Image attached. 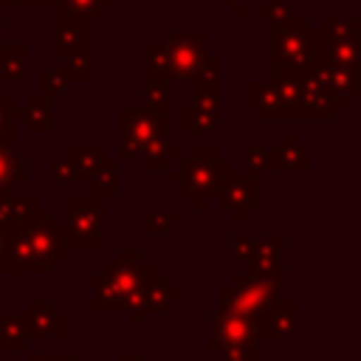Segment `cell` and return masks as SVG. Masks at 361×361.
<instances>
[{
  "label": "cell",
  "instance_id": "cell-1",
  "mask_svg": "<svg viewBox=\"0 0 361 361\" xmlns=\"http://www.w3.org/2000/svg\"><path fill=\"white\" fill-rule=\"evenodd\" d=\"M155 262L144 257L141 248H118L116 259L104 262L102 271L90 276L93 299L90 310L93 313H124L133 327L144 322V313L138 307L141 285Z\"/></svg>",
  "mask_w": 361,
  "mask_h": 361
},
{
  "label": "cell",
  "instance_id": "cell-2",
  "mask_svg": "<svg viewBox=\"0 0 361 361\" xmlns=\"http://www.w3.org/2000/svg\"><path fill=\"white\" fill-rule=\"evenodd\" d=\"M327 39L310 25L307 17H293L290 23L274 28L271 37V79H307L319 71L324 59Z\"/></svg>",
  "mask_w": 361,
  "mask_h": 361
},
{
  "label": "cell",
  "instance_id": "cell-3",
  "mask_svg": "<svg viewBox=\"0 0 361 361\" xmlns=\"http://www.w3.org/2000/svg\"><path fill=\"white\" fill-rule=\"evenodd\" d=\"M231 158L220 152L217 144H197L192 155H183L175 161V169H166V180L180 189L183 197L192 200L195 212H206L209 200L217 195L223 178L231 169Z\"/></svg>",
  "mask_w": 361,
  "mask_h": 361
},
{
  "label": "cell",
  "instance_id": "cell-4",
  "mask_svg": "<svg viewBox=\"0 0 361 361\" xmlns=\"http://www.w3.org/2000/svg\"><path fill=\"white\" fill-rule=\"evenodd\" d=\"M51 54L62 59L68 82L93 79V20L51 6Z\"/></svg>",
  "mask_w": 361,
  "mask_h": 361
},
{
  "label": "cell",
  "instance_id": "cell-5",
  "mask_svg": "<svg viewBox=\"0 0 361 361\" xmlns=\"http://www.w3.org/2000/svg\"><path fill=\"white\" fill-rule=\"evenodd\" d=\"M65 243L68 251L104 248V200L93 195L65 197Z\"/></svg>",
  "mask_w": 361,
  "mask_h": 361
},
{
  "label": "cell",
  "instance_id": "cell-6",
  "mask_svg": "<svg viewBox=\"0 0 361 361\" xmlns=\"http://www.w3.org/2000/svg\"><path fill=\"white\" fill-rule=\"evenodd\" d=\"M240 347H259L254 316L231 313V310H223V307H217L214 313H209L206 350L214 353V355H220V353L240 350Z\"/></svg>",
  "mask_w": 361,
  "mask_h": 361
},
{
  "label": "cell",
  "instance_id": "cell-7",
  "mask_svg": "<svg viewBox=\"0 0 361 361\" xmlns=\"http://www.w3.org/2000/svg\"><path fill=\"white\" fill-rule=\"evenodd\" d=\"M217 206L231 217V223L243 226L248 214L259 209V175L251 169H228L217 189Z\"/></svg>",
  "mask_w": 361,
  "mask_h": 361
},
{
  "label": "cell",
  "instance_id": "cell-8",
  "mask_svg": "<svg viewBox=\"0 0 361 361\" xmlns=\"http://www.w3.org/2000/svg\"><path fill=\"white\" fill-rule=\"evenodd\" d=\"M279 290L282 288H276L271 282H262V279H254V276H245L240 271L226 285L217 288V299H220L223 310L243 313V316H257L271 299L279 296Z\"/></svg>",
  "mask_w": 361,
  "mask_h": 361
},
{
  "label": "cell",
  "instance_id": "cell-9",
  "mask_svg": "<svg viewBox=\"0 0 361 361\" xmlns=\"http://www.w3.org/2000/svg\"><path fill=\"white\" fill-rule=\"evenodd\" d=\"M28 237H31V254H34V276H51L54 265L65 262L68 257L65 226L51 214L28 223Z\"/></svg>",
  "mask_w": 361,
  "mask_h": 361
},
{
  "label": "cell",
  "instance_id": "cell-10",
  "mask_svg": "<svg viewBox=\"0 0 361 361\" xmlns=\"http://www.w3.org/2000/svg\"><path fill=\"white\" fill-rule=\"evenodd\" d=\"M169 54V79L175 82H192L200 65L209 56V34L206 31H180L169 34L164 39Z\"/></svg>",
  "mask_w": 361,
  "mask_h": 361
},
{
  "label": "cell",
  "instance_id": "cell-11",
  "mask_svg": "<svg viewBox=\"0 0 361 361\" xmlns=\"http://www.w3.org/2000/svg\"><path fill=\"white\" fill-rule=\"evenodd\" d=\"M116 133L144 147L169 133V107H116Z\"/></svg>",
  "mask_w": 361,
  "mask_h": 361
},
{
  "label": "cell",
  "instance_id": "cell-12",
  "mask_svg": "<svg viewBox=\"0 0 361 361\" xmlns=\"http://www.w3.org/2000/svg\"><path fill=\"white\" fill-rule=\"evenodd\" d=\"M254 327L259 341L271 338V341H290L299 336V302L296 299H271L257 316H254Z\"/></svg>",
  "mask_w": 361,
  "mask_h": 361
},
{
  "label": "cell",
  "instance_id": "cell-13",
  "mask_svg": "<svg viewBox=\"0 0 361 361\" xmlns=\"http://www.w3.org/2000/svg\"><path fill=\"white\" fill-rule=\"evenodd\" d=\"M17 313L25 324L28 341H45V338L62 341L68 336V316L56 310L51 299H28Z\"/></svg>",
  "mask_w": 361,
  "mask_h": 361
},
{
  "label": "cell",
  "instance_id": "cell-14",
  "mask_svg": "<svg viewBox=\"0 0 361 361\" xmlns=\"http://www.w3.org/2000/svg\"><path fill=\"white\" fill-rule=\"evenodd\" d=\"M282 245H285V240H282L279 234L254 237V257H251L248 262H243V274L282 288V279H285Z\"/></svg>",
  "mask_w": 361,
  "mask_h": 361
},
{
  "label": "cell",
  "instance_id": "cell-15",
  "mask_svg": "<svg viewBox=\"0 0 361 361\" xmlns=\"http://www.w3.org/2000/svg\"><path fill=\"white\" fill-rule=\"evenodd\" d=\"M243 104L257 113L259 121H285L282 113V90L276 79H248L243 85Z\"/></svg>",
  "mask_w": 361,
  "mask_h": 361
},
{
  "label": "cell",
  "instance_id": "cell-16",
  "mask_svg": "<svg viewBox=\"0 0 361 361\" xmlns=\"http://www.w3.org/2000/svg\"><path fill=\"white\" fill-rule=\"evenodd\" d=\"M180 296H183V290H180L178 285H172L169 276L158 271V265H152L149 274H147V279H144V285H141L138 307H141L144 319H147V316H158V313L169 310V305L178 302Z\"/></svg>",
  "mask_w": 361,
  "mask_h": 361
},
{
  "label": "cell",
  "instance_id": "cell-17",
  "mask_svg": "<svg viewBox=\"0 0 361 361\" xmlns=\"http://www.w3.org/2000/svg\"><path fill=\"white\" fill-rule=\"evenodd\" d=\"M319 85H324L341 104V110L361 93V68H338V65H322L319 71L310 73Z\"/></svg>",
  "mask_w": 361,
  "mask_h": 361
},
{
  "label": "cell",
  "instance_id": "cell-18",
  "mask_svg": "<svg viewBox=\"0 0 361 361\" xmlns=\"http://www.w3.org/2000/svg\"><path fill=\"white\" fill-rule=\"evenodd\" d=\"M51 214L54 212L45 209L37 195H23L20 189L0 195V223H6L8 228L11 226H25V223H34V220H42V217H51Z\"/></svg>",
  "mask_w": 361,
  "mask_h": 361
},
{
  "label": "cell",
  "instance_id": "cell-19",
  "mask_svg": "<svg viewBox=\"0 0 361 361\" xmlns=\"http://www.w3.org/2000/svg\"><path fill=\"white\" fill-rule=\"evenodd\" d=\"M20 121L31 135H51L54 133V99L45 93H28L20 104Z\"/></svg>",
  "mask_w": 361,
  "mask_h": 361
},
{
  "label": "cell",
  "instance_id": "cell-20",
  "mask_svg": "<svg viewBox=\"0 0 361 361\" xmlns=\"http://www.w3.org/2000/svg\"><path fill=\"white\" fill-rule=\"evenodd\" d=\"M268 169L271 172H307L310 169V158L305 147L299 144L296 133H285L282 141L268 149Z\"/></svg>",
  "mask_w": 361,
  "mask_h": 361
},
{
  "label": "cell",
  "instance_id": "cell-21",
  "mask_svg": "<svg viewBox=\"0 0 361 361\" xmlns=\"http://www.w3.org/2000/svg\"><path fill=\"white\" fill-rule=\"evenodd\" d=\"M104 147L102 144H71L65 147V161L71 164V175H73V186H87L90 175L96 172V166L104 158Z\"/></svg>",
  "mask_w": 361,
  "mask_h": 361
},
{
  "label": "cell",
  "instance_id": "cell-22",
  "mask_svg": "<svg viewBox=\"0 0 361 361\" xmlns=\"http://www.w3.org/2000/svg\"><path fill=\"white\" fill-rule=\"evenodd\" d=\"M220 127V104L192 102L180 107V133L183 135H206Z\"/></svg>",
  "mask_w": 361,
  "mask_h": 361
},
{
  "label": "cell",
  "instance_id": "cell-23",
  "mask_svg": "<svg viewBox=\"0 0 361 361\" xmlns=\"http://www.w3.org/2000/svg\"><path fill=\"white\" fill-rule=\"evenodd\" d=\"M180 158H183V149L175 147L166 135H161V138H152V141H147V144L141 147L138 164H141L144 172H166V169H169L175 161H180Z\"/></svg>",
  "mask_w": 361,
  "mask_h": 361
},
{
  "label": "cell",
  "instance_id": "cell-24",
  "mask_svg": "<svg viewBox=\"0 0 361 361\" xmlns=\"http://www.w3.org/2000/svg\"><path fill=\"white\" fill-rule=\"evenodd\" d=\"M192 96H195V102L220 104V56L217 54H209L206 62L200 65V71L195 73Z\"/></svg>",
  "mask_w": 361,
  "mask_h": 361
},
{
  "label": "cell",
  "instance_id": "cell-25",
  "mask_svg": "<svg viewBox=\"0 0 361 361\" xmlns=\"http://www.w3.org/2000/svg\"><path fill=\"white\" fill-rule=\"evenodd\" d=\"M31 71L25 42H0V76L3 82H20Z\"/></svg>",
  "mask_w": 361,
  "mask_h": 361
},
{
  "label": "cell",
  "instance_id": "cell-26",
  "mask_svg": "<svg viewBox=\"0 0 361 361\" xmlns=\"http://www.w3.org/2000/svg\"><path fill=\"white\" fill-rule=\"evenodd\" d=\"M87 186H90V195L99 197V200L116 197L118 195V161L110 158V155H104L102 164L96 166V172L90 175Z\"/></svg>",
  "mask_w": 361,
  "mask_h": 361
},
{
  "label": "cell",
  "instance_id": "cell-27",
  "mask_svg": "<svg viewBox=\"0 0 361 361\" xmlns=\"http://www.w3.org/2000/svg\"><path fill=\"white\" fill-rule=\"evenodd\" d=\"M28 183L25 161L11 152V147H0V195L17 192Z\"/></svg>",
  "mask_w": 361,
  "mask_h": 361
},
{
  "label": "cell",
  "instance_id": "cell-28",
  "mask_svg": "<svg viewBox=\"0 0 361 361\" xmlns=\"http://www.w3.org/2000/svg\"><path fill=\"white\" fill-rule=\"evenodd\" d=\"M324 59L327 65H338V68H361V37L327 39Z\"/></svg>",
  "mask_w": 361,
  "mask_h": 361
},
{
  "label": "cell",
  "instance_id": "cell-29",
  "mask_svg": "<svg viewBox=\"0 0 361 361\" xmlns=\"http://www.w3.org/2000/svg\"><path fill=\"white\" fill-rule=\"evenodd\" d=\"M169 76L144 68L141 71V96H144V107H169Z\"/></svg>",
  "mask_w": 361,
  "mask_h": 361
},
{
  "label": "cell",
  "instance_id": "cell-30",
  "mask_svg": "<svg viewBox=\"0 0 361 361\" xmlns=\"http://www.w3.org/2000/svg\"><path fill=\"white\" fill-rule=\"evenodd\" d=\"M180 223H183V212L180 209H144L141 212V231L147 237L169 234Z\"/></svg>",
  "mask_w": 361,
  "mask_h": 361
},
{
  "label": "cell",
  "instance_id": "cell-31",
  "mask_svg": "<svg viewBox=\"0 0 361 361\" xmlns=\"http://www.w3.org/2000/svg\"><path fill=\"white\" fill-rule=\"evenodd\" d=\"M0 347L6 353H25L28 350V333L20 319V313H6L0 319Z\"/></svg>",
  "mask_w": 361,
  "mask_h": 361
},
{
  "label": "cell",
  "instance_id": "cell-32",
  "mask_svg": "<svg viewBox=\"0 0 361 361\" xmlns=\"http://www.w3.org/2000/svg\"><path fill=\"white\" fill-rule=\"evenodd\" d=\"M20 124V104L11 93H0V147H14Z\"/></svg>",
  "mask_w": 361,
  "mask_h": 361
},
{
  "label": "cell",
  "instance_id": "cell-33",
  "mask_svg": "<svg viewBox=\"0 0 361 361\" xmlns=\"http://www.w3.org/2000/svg\"><path fill=\"white\" fill-rule=\"evenodd\" d=\"M118 0H51V6L68 11V14H82L90 20H102L107 14L110 6H116Z\"/></svg>",
  "mask_w": 361,
  "mask_h": 361
},
{
  "label": "cell",
  "instance_id": "cell-34",
  "mask_svg": "<svg viewBox=\"0 0 361 361\" xmlns=\"http://www.w3.org/2000/svg\"><path fill=\"white\" fill-rule=\"evenodd\" d=\"M319 31L324 34V39L361 37V20H358V17H324Z\"/></svg>",
  "mask_w": 361,
  "mask_h": 361
},
{
  "label": "cell",
  "instance_id": "cell-35",
  "mask_svg": "<svg viewBox=\"0 0 361 361\" xmlns=\"http://www.w3.org/2000/svg\"><path fill=\"white\" fill-rule=\"evenodd\" d=\"M257 17L259 20H268L271 28H279V25L290 23L296 14H293V6H288V0H268V3H259L257 6Z\"/></svg>",
  "mask_w": 361,
  "mask_h": 361
},
{
  "label": "cell",
  "instance_id": "cell-36",
  "mask_svg": "<svg viewBox=\"0 0 361 361\" xmlns=\"http://www.w3.org/2000/svg\"><path fill=\"white\" fill-rule=\"evenodd\" d=\"M68 76L62 73V68H42L39 71V93L56 99V96H65L68 93Z\"/></svg>",
  "mask_w": 361,
  "mask_h": 361
},
{
  "label": "cell",
  "instance_id": "cell-37",
  "mask_svg": "<svg viewBox=\"0 0 361 361\" xmlns=\"http://www.w3.org/2000/svg\"><path fill=\"white\" fill-rule=\"evenodd\" d=\"M141 54H144V68L169 76V54H166V45L164 42H144L141 45Z\"/></svg>",
  "mask_w": 361,
  "mask_h": 361
},
{
  "label": "cell",
  "instance_id": "cell-38",
  "mask_svg": "<svg viewBox=\"0 0 361 361\" xmlns=\"http://www.w3.org/2000/svg\"><path fill=\"white\" fill-rule=\"evenodd\" d=\"M243 161H245V169H251V172H257V175L265 172V169H268V147H262V144L245 147Z\"/></svg>",
  "mask_w": 361,
  "mask_h": 361
},
{
  "label": "cell",
  "instance_id": "cell-39",
  "mask_svg": "<svg viewBox=\"0 0 361 361\" xmlns=\"http://www.w3.org/2000/svg\"><path fill=\"white\" fill-rule=\"evenodd\" d=\"M251 257H254V237L234 234V240H231V259L234 262H248Z\"/></svg>",
  "mask_w": 361,
  "mask_h": 361
},
{
  "label": "cell",
  "instance_id": "cell-40",
  "mask_svg": "<svg viewBox=\"0 0 361 361\" xmlns=\"http://www.w3.org/2000/svg\"><path fill=\"white\" fill-rule=\"evenodd\" d=\"M51 180L56 186H73V175H71V164L65 161V155L51 161Z\"/></svg>",
  "mask_w": 361,
  "mask_h": 361
},
{
  "label": "cell",
  "instance_id": "cell-41",
  "mask_svg": "<svg viewBox=\"0 0 361 361\" xmlns=\"http://www.w3.org/2000/svg\"><path fill=\"white\" fill-rule=\"evenodd\" d=\"M25 361H79V353L76 350H62V353H34V350H25Z\"/></svg>",
  "mask_w": 361,
  "mask_h": 361
},
{
  "label": "cell",
  "instance_id": "cell-42",
  "mask_svg": "<svg viewBox=\"0 0 361 361\" xmlns=\"http://www.w3.org/2000/svg\"><path fill=\"white\" fill-rule=\"evenodd\" d=\"M220 361H259V350L257 347L228 350V353H220Z\"/></svg>",
  "mask_w": 361,
  "mask_h": 361
},
{
  "label": "cell",
  "instance_id": "cell-43",
  "mask_svg": "<svg viewBox=\"0 0 361 361\" xmlns=\"http://www.w3.org/2000/svg\"><path fill=\"white\" fill-rule=\"evenodd\" d=\"M8 226L0 223V274H8Z\"/></svg>",
  "mask_w": 361,
  "mask_h": 361
},
{
  "label": "cell",
  "instance_id": "cell-44",
  "mask_svg": "<svg viewBox=\"0 0 361 361\" xmlns=\"http://www.w3.org/2000/svg\"><path fill=\"white\" fill-rule=\"evenodd\" d=\"M251 3H254V0H220V6H223V8H228L234 20H243Z\"/></svg>",
  "mask_w": 361,
  "mask_h": 361
},
{
  "label": "cell",
  "instance_id": "cell-45",
  "mask_svg": "<svg viewBox=\"0 0 361 361\" xmlns=\"http://www.w3.org/2000/svg\"><path fill=\"white\" fill-rule=\"evenodd\" d=\"M113 361H147V358L141 350H121V353H116Z\"/></svg>",
  "mask_w": 361,
  "mask_h": 361
},
{
  "label": "cell",
  "instance_id": "cell-46",
  "mask_svg": "<svg viewBox=\"0 0 361 361\" xmlns=\"http://www.w3.org/2000/svg\"><path fill=\"white\" fill-rule=\"evenodd\" d=\"M3 6H39V0H0Z\"/></svg>",
  "mask_w": 361,
  "mask_h": 361
},
{
  "label": "cell",
  "instance_id": "cell-47",
  "mask_svg": "<svg viewBox=\"0 0 361 361\" xmlns=\"http://www.w3.org/2000/svg\"><path fill=\"white\" fill-rule=\"evenodd\" d=\"M0 42H3V3H0Z\"/></svg>",
  "mask_w": 361,
  "mask_h": 361
},
{
  "label": "cell",
  "instance_id": "cell-48",
  "mask_svg": "<svg viewBox=\"0 0 361 361\" xmlns=\"http://www.w3.org/2000/svg\"><path fill=\"white\" fill-rule=\"evenodd\" d=\"M39 6H51V0H39Z\"/></svg>",
  "mask_w": 361,
  "mask_h": 361
}]
</instances>
